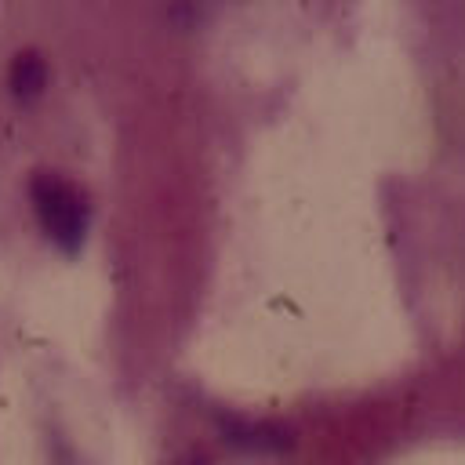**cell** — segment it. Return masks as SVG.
Listing matches in <instances>:
<instances>
[{
    "instance_id": "6da1fadb",
    "label": "cell",
    "mask_w": 465,
    "mask_h": 465,
    "mask_svg": "<svg viewBox=\"0 0 465 465\" xmlns=\"http://www.w3.org/2000/svg\"><path fill=\"white\" fill-rule=\"evenodd\" d=\"M29 200H33L36 222L47 232V240L62 251H80V243L87 240V225H91V203L84 189L69 182L65 174L40 171L29 185Z\"/></svg>"
},
{
    "instance_id": "7a4b0ae2",
    "label": "cell",
    "mask_w": 465,
    "mask_h": 465,
    "mask_svg": "<svg viewBox=\"0 0 465 465\" xmlns=\"http://www.w3.org/2000/svg\"><path fill=\"white\" fill-rule=\"evenodd\" d=\"M44 84H47V65H44V58H40L36 51H22V54L15 58V65H11V91H15V98L29 102V98H36V94L44 91Z\"/></svg>"
}]
</instances>
